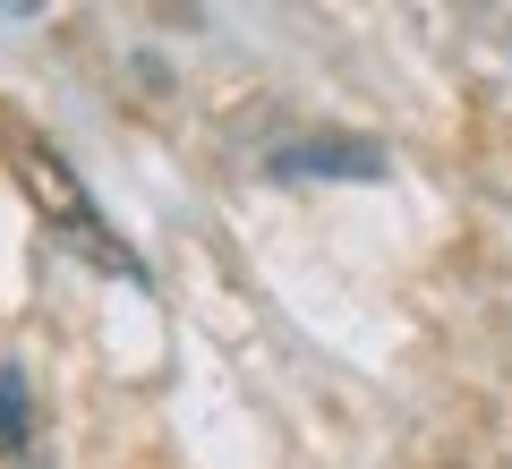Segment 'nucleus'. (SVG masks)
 Segmentation results:
<instances>
[{
  "mask_svg": "<svg viewBox=\"0 0 512 469\" xmlns=\"http://www.w3.org/2000/svg\"><path fill=\"white\" fill-rule=\"evenodd\" d=\"M0 9H43V0H0Z\"/></svg>",
  "mask_w": 512,
  "mask_h": 469,
  "instance_id": "nucleus-4",
  "label": "nucleus"
},
{
  "mask_svg": "<svg viewBox=\"0 0 512 469\" xmlns=\"http://www.w3.org/2000/svg\"><path fill=\"white\" fill-rule=\"evenodd\" d=\"M26 444H35V393H26V367L0 359V452L18 461Z\"/></svg>",
  "mask_w": 512,
  "mask_h": 469,
  "instance_id": "nucleus-3",
  "label": "nucleus"
},
{
  "mask_svg": "<svg viewBox=\"0 0 512 469\" xmlns=\"http://www.w3.org/2000/svg\"><path fill=\"white\" fill-rule=\"evenodd\" d=\"M9 171H18V188H26V205L43 214V231L60 239L69 256H86L94 273H111V282H146V265H137V248H128L120 231L103 222V205L77 188V171L60 163L43 137H9Z\"/></svg>",
  "mask_w": 512,
  "mask_h": 469,
  "instance_id": "nucleus-1",
  "label": "nucleus"
},
{
  "mask_svg": "<svg viewBox=\"0 0 512 469\" xmlns=\"http://www.w3.org/2000/svg\"><path fill=\"white\" fill-rule=\"evenodd\" d=\"M274 180H384L376 137H291L274 145Z\"/></svg>",
  "mask_w": 512,
  "mask_h": 469,
  "instance_id": "nucleus-2",
  "label": "nucleus"
}]
</instances>
